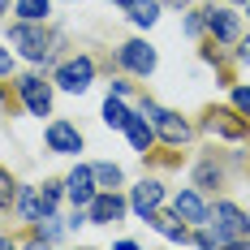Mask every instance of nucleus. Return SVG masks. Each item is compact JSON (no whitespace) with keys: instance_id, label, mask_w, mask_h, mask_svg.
<instances>
[{"instance_id":"obj_1","label":"nucleus","mask_w":250,"mask_h":250,"mask_svg":"<svg viewBox=\"0 0 250 250\" xmlns=\"http://www.w3.org/2000/svg\"><path fill=\"white\" fill-rule=\"evenodd\" d=\"M4 35L18 48V56H26L30 65H48L52 56H56V43H61V39H52L48 30H43V22H26V18H13Z\"/></svg>"},{"instance_id":"obj_2","label":"nucleus","mask_w":250,"mask_h":250,"mask_svg":"<svg viewBox=\"0 0 250 250\" xmlns=\"http://www.w3.org/2000/svg\"><path fill=\"white\" fill-rule=\"evenodd\" d=\"M143 112H147V121L155 125V138H164L168 147H181V143H190V121L181 117V112H173V108H164V104L155 100H143Z\"/></svg>"},{"instance_id":"obj_3","label":"nucleus","mask_w":250,"mask_h":250,"mask_svg":"<svg viewBox=\"0 0 250 250\" xmlns=\"http://www.w3.org/2000/svg\"><path fill=\"white\" fill-rule=\"evenodd\" d=\"M52 82H56L61 91H69V95H82V91L95 82V56H91V52H78L69 61H61V65L52 69Z\"/></svg>"},{"instance_id":"obj_4","label":"nucleus","mask_w":250,"mask_h":250,"mask_svg":"<svg viewBox=\"0 0 250 250\" xmlns=\"http://www.w3.org/2000/svg\"><path fill=\"white\" fill-rule=\"evenodd\" d=\"M52 86H56V82H43V74H22L18 82H13L22 108L30 112V117H39V121L52 117Z\"/></svg>"},{"instance_id":"obj_5","label":"nucleus","mask_w":250,"mask_h":250,"mask_svg":"<svg viewBox=\"0 0 250 250\" xmlns=\"http://www.w3.org/2000/svg\"><path fill=\"white\" fill-rule=\"evenodd\" d=\"M117 65L134 78H151L155 65H160V56H155V48H151L147 39H125L121 48H117Z\"/></svg>"},{"instance_id":"obj_6","label":"nucleus","mask_w":250,"mask_h":250,"mask_svg":"<svg viewBox=\"0 0 250 250\" xmlns=\"http://www.w3.org/2000/svg\"><path fill=\"white\" fill-rule=\"evenodd\" d=\"M125 211H129V199H125L121 190H100L91 207H86V225H100V229H112L125 220Z\"/></svg>"},{"instance_id":"obj_7","label":"nucleus","mask_w":250,"mask_h":250,"mask_svg":"<svg viewBox=\"0 0 250 250\" xmlns=\"http://www.w3.org/2000/svg\"><path fill=\"white\" fill-rule=\"evenodd\" d=\"M203 129H207V134H216V138H229V143H242V138H250V121L237 112V108H207Z\"/></svg>"},{"instance_id":"obj_8","label":"nucleus","mask_w":250,"mask_h":250,"mask_svg":"<svg viewBox=\"0 0 250 250\" xmlns=\"http://www.w3.org/2000/svg\"><path fill=\"white\" fill-rule=\"evenodd\" d=\"M203 13H207V35H211V39H216L220 48H225V43H237V39H242V13H233L229 4H216V0H211V4H207Z\"/></svg>"},{"instance_id":"obj_9","label":"nucleus","mask_w":250,"mask_h":250,"mask_svg":"<svg viewBox=\"0 0 250 250\" xmlns=\"http://www.w3.org/2000/svg\"><path fill=\"white\" fill-rule=\"evenodd\" d=\"M173 211H177V216H181L190 229H203L207 220H211V203L203 199L199 186H190V190H177V194H173Z\"/></svg>"},{"instance_id":"obj_10","label":"nucleus","mask_w":250,"mask_h":250,"mask_svg":"<svg viewBox=\"0 0 250 250\" xmlns=\"http://www.w3.org/2000/svg\"><path fill=\"white\" fill-rule=\"evenodd\" d=\"M43 143H48L52 155H78V151H82V129H78L74 121H65V117H56V121H48V129H43Z\"/></svg>"},{"instance_id":"obj_11","label":"nucleus","mask_w":250,"mask_h":250,"mask_svg":"<svg viewBox=\"0 0 250 250\" xmlns=\"http://www.w3.org/2000/svg\"><path fill=\"white\" fill-rule=\"evenodd\" d=\"M95 194H100V186H95V168H91V164H74L69 177H65V199L74 203V207H91Z\"/></svg>"},{"instance_id":"obj_12","label":"nucleus","mask_w":250,"mask_h":250,"mask_svg":"<svg viewBox=\"0 0 250 250\" xmlns=\"http://www.w3.org/2000/svg\"><path fill=\"white\" fill-rule=\"evenodd\" d=\"M155 207H164V181H160V177H143V181L129 190V211H134L138 220H147Z\"/></svg>"},{"instance_id":"obj_13","label":"nucleus","mask_w":250,"mask_h":250,"mask_svg":"<svg viewBox=\"0 0 250 250\" xmlns=\"http://www.w3.org/2000/svg\"><path fill=\"white\" fill-rule=\"evenodd\" d=\"M125 138H129V147L138 151V155H151V147H155V125L147 121L143 108L129 112V121H125Z\"/></svg>"},{"instance_id":"obj_14","label":"nucleus","mask_w":250,"mask_h":250,"mask_svg":"<svg viewBox=\"0 0 250 250\" xmlns=\"http://www.w3.org/2000/svg\"><path fill=\"white\" fill-rule=\"evenodd\" d=\"M147 225L155 229V233H164L168 242H177V246H186V242H190V225H186L177 211H164V207H155V211L147 216Z\"/></svg>"},{"instance_id":"obj_15","label":"nucleus","mask_w":250,"mask_h":250,"mask_svg":"<svg viewBox=\"0 0 250 250\" xmlns=\"http://www.w3.org/2000/svg\"><path fill=\"white\" fill-rule=\"evenodd\" d=\"M18 216H22L26 225H35V220H43V203H39V186H18Z\"/></svg>"},{"instance_id":"obj_16","label":"nucleus","mask_w":250,"mask_h":250,"mask_svg":"<svg viewBox=\"0 0 250 250\" xmlns=\"http://www.w3.org/2000/svg\"><path fill=\"white\" fill-rule=\"evenodd\" d=\"M125 13H129V22L138 26V30H147V26L160 22V0H134Z\"/></svg>"},{"instance_id":"obj_17","label":"nucleus","mask_w":250,"mask_h":250,"mask_svg":"<svg viewBox=\"0 0 250 250\" xmlns=\"http://www.w3.org/2000/svg\"><path fill=\"white\" fill-rule=\"evenodd\" d=\"M129 112H134V108H125L121 95H112V91H108V100H104V125H108V129H125Z\"/></svg>"},{"instance_id":"obj_18","label":"nucleus","mask_w":250,"mask_h":250,"mask_svg":"<svg viewBox=\"0 0 250 250\" xmlns=\"http://www.w3.org/2000/svg\"><path fill=\"white\" fill-rule=\"evenodd\" d=\"M220 181H225V168H220L216 160H199V164H194V186H199V190H216Z\"/></svg>"},{"instance_id":"obj_19","label":"nucleus","mask_w":250,"mask_h":250,"mask_svg":"<svg viewBox=\"0 0 250 250\" xmlns=\"http://www.w3.org/2000/svg\"><path fill=\"white\" fill-rule=\"evenodd\" d=\"M52 0H13V18H26V22H48Z\"/></svg>"},{"instance_id":"obj_20","label":"nucleus","mask_w":250,"mask_h":250,"mask_svg":"<svg viewBox=\"0 0 250 250\" xmlns=\"http://www.w3.org/2000/svg\"><path fill=\"white\" fill-rule=\"evenodd\" d=\"M91 168H95V186H100V190H121V186H125L121 164H108V160H100V164H91Z\"/></svg>"},{"instance_id":"obj_21","label":"nucleus","mask_w":250,"mask_h":250,"mask_svg":"<svg viewBox=\"0 0 250 250\" xmlns=\"http://www.w3.org/2000/svg\"><path fill=\"white\" fill-rule=\"evenodd\" d=\"M13 203H18V181H13V173L0 164V211H9Z\"/></svg>"},{"instance_id":"obj_22","label":"nucleus","mask_w":250,"mask_h":250,"mask_svg":"<svg viewBox=\"0 0 250 250\" xmlns=\"http://www.w3.org/2000/svg\"><path fill=\"white\" fill-rule=\"evenodd\" d=\"M186 35L190 39H203L207 35V13H186Z\"/></svg>"},{"instance_id":"obj_23","label":"nucleus","mask_w":250,"mask_h":250,"mask_svg":"<svg viewBox=\"0 0 250 250\" xmlns=\"http://www.w3.org/2000/svg\"><path fill=\"white\" fill-rule=\"evenodd\" d=\"M233 108L250 121V82H246V86H233Z\"/></svg>"},{"instance_id":"obj_24","label":"nucleus","mask_w":250,"mask_h":250,"mask_svg":"<svg viewBox=\"0 0 250 250\" xmlns=\"http://www.w3.org/2000/svg\"><path fill=\"white\" fill-rule=\"evenodd\" d=\"M9 74H13V52L0 48V78H9Z\"/></svg>"},{"instance_id":"obj_25","label":"nucleus","mask_w":250,"mask_h":250,"mask_svg":"<svg viewBox=\"0 0 250 250\" xmlns=\"http://www.w3.org/2000/svg\"><path fill=\"white\" fill-rule=\"evenodd\" d=\"M108 91H112V95H121V100H125V95H129V82H125V78H112V82H108Z\"/></svg>"},{"instance_id":"obj_26","label":"nucleus","mask_w":250,"mask_h":250,"mask_svg":"<svg viewBox=\"0 0 250 250\" xmlns=\"http://www.w3.org/2000/svg\"><path fill=\"white\" fill-rule=\"evenodd\" d=\"M237 61L250 65V35H246V39H237Z\"/></svg>"},{"instance_id":"obj_27","label":"nucleus","mask_w":250,"mask_h":250,"mask_svg":"<svg viewBox=\"0 0 250 250\" xmlns=\"http://www.w3.org/2000/svg\"><path fill=\"white\" fill-rule=\"evenodd\" d=\"M4 13H13V0H0V18H4Z\"/></svg>"},{"instance_id":"obj_28","label":"nucleus","mask_w":250,"mask_h":250,"mask_svg":"<svg viewBox=\"0 0 250 250\" xmlns=\"http://www.w3.org/2000/svg\"><path fill=\"white\" fill-rule=\"evenodd\" d=\"M0 246H13V237H9V233H0Z\"/></svg>"},{"instance_id":"obj_29","label":"nucleus","mask_w":250,"mask_h":250,"mask_svg":"<svg viewBox=\"0 0 250 250\" xmlns=\"http://www.w3.org/2000/svg\"><path fill=\"white\" fill-rule=\"evenodd\" d=\"M168 4H181V9H186V4H194V0H168Z\"/></svg>"},{"instance_id":"obj_30","label":"nucleus","mask_w":250,"mask_h":250,"mask_svg":"<svg viewBox=\"0 0 250 250\" xmlns=\"http://www.w3.org/2000/svg\"><path fill=\"white\" fill-rule=\"evenodd\" d=\"M4 100H9V91H4V86H0V108H4Z\"/></svg>"},{"instance_id":"obj_31","label":"nucleus","mask_w":250,"mask_h":250,"mask_svg":"<svg viewBox=\"0 0 250 250\" xmlns=\"http://www.w3.org/2000/svg\"><path fill=\"white\" fill-rule=\"evenodd\" d=\"M112 4H121V9H129V4H134V0H112Z\"/></svg>"},{"instance_id":"obj_32","label":"nucleus","mask_w":250,"mask_h":250,"mask_svg":"<svg viewBox=\"0 0 250 250\" xmlns=\"http://www.w3.org/2000/svg\"><path fill=\"white\" fill-rule=\"evenodd\" d=\"M229 4H246V0H229Z\"/></svg>"},{"instance_id":"obj_33","label":"nucleus","mask_w":250,"mask_h":250,"mask_svg":"<svg viewBox=\"0 0 250 250\" xmlns=\"http://www.w3.org/2000/svg\"><path fill=\"white\" fill-rule=\"evenodd\" d=\"M246 18H250V0H246Z\"/></svg>"}]
</instances>
